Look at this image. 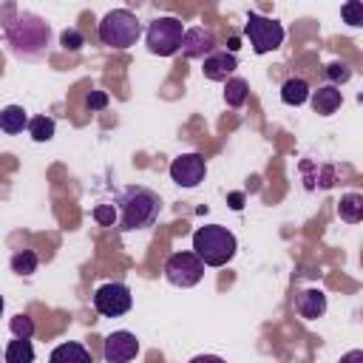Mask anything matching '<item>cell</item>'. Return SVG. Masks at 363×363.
Here are the masks:
<instances>
[{"label":"cell","mask_w":363,"mask_h":363,"mask_svg":"<svg viewBox=\"0 0 363 363\" xmlns=\"http://www.w3.org/2000/svg\"><path fill=\"white\" fill-rule=\"evenodd\" d=\"M238 250L235 235L221 224H204L193 233V252L204 267H224Z\"/></svg>","instance_id":"1"},{"label":"cell","mask_w":363,"mask_h":363,"mask_svg":"<svg viewBox=\"0 0 363 363\" xmlns=\"http://www.w3.org/2000/svg\"><path fill=\"white\" fill-rule=\"evenodd\" d=\"M159 196L147 187H128L119 196V224L122 230H142L150 227L159 216Z\"/></svg>","instance_id":"2"},{"label":"cell","mask_w":363,"mask_h":363,"mask_svg":"<svg viewBox=\"0 0 363 363\" xmlns=\"http://www.w3.org/2000/svg\"><path fill=\"white\" fill-rule=\"evenodd\" d=\"M139 34H142V26L136 14L128 9H113L99 23V40L108 48H130L139 40Z\"/></svg>","instance_id":"3"},{"label":"cell","mask_w":363,"mask_h":363,"mask_svg":"<svg viewBox=\"0 0 363 363\" xmlns=\"http://www.w3.org/2000/svg\"><path fill=\"white\" fill-rule=\"evenodd\" d=\"M182 37H184V26L176 17H156L145 31L150 54H159V57L176 54L182 48Z\"/></svg>","instance_id":"4"},{"label":"cell","mask_w":363,"mask_h":363,"mask_svg":"<svg viewBox=\"0 0 363 363\" xmlns=\"http://www.w3.org/2000/svg\"><path fill=\"white\" fill-rule=\"evenodd\" d=\"M6 31L17 51H40L43 45H48V34H51L48 23H43L31 14H23L17 23H9Z\"/></svg>","instance_id":"5"},{"label":"cell","mask_w":363,"mask_h":363,"mask_svg":"<svg viewBox=\"0 0 363 363\" xmlns=\"http://www.w3.org/2000/svg\"><path fill=\"white\" fill-rule=\"evenodd\" d=\"M244 34L250 37V45H252L255 54H269V51H275L284 43V26L278 20L261 17L255 11H250L247 26H244Z\"/></svg>","instance_id":"6"},{"label":"cell","mask_w":363,"mask_h":363,"mask_svg":"<svg viewBox=\"0 0 363 363\" xmlns=\"http://www.w3.org/2000/svg\"><path fill=\"white\" fill-rule=\"evenodd\" d=\"M204 275V264L199 261L196 252L184 250V252H173L167 261H164V278L173 284V286H196Z\"/></svg>","instance_id":"7"},{"label":"cell","mask_w":363,"mask_h":363,"mask_svg":"<svg viewBox=\"0 0 363 363\" xmlns=\"http://www.w3.org/2000/svg\"><path fill=\"white\" fill-rule=\"evenodd\" d=\"M133 298H130V289L119 281H111V284H102L96 292H94V306L99 315L105 318H119L130 309Z\"/></svg>","instance_id":"8"},{"label":"cell","mask_w":363,"mask_h":363,"mask_svg":"<svg viewBox=\"0 0 363 363\" xmlns=\"http://www.w3.org/2000/svg\"><path fill=\"white\" fill-rule=\"evenodd\" d=\"M207 173V162L201 153H182L170 162V179L182 187H196Z\"/></svg>","instance_id":"9"},{"label":"cell","mask_w":363,"mask_h":363,"mask_svg":"<svg viewBox=\"0 0 363 363\" xmlns=\"http://www.w3.org/2000/svg\"><path fill=\"white\" fill-rule=\"evenodd\" d=\"M102 354H105L108 363H128V360H133L139 354V340H136L133 332L119 329V332H113V335L105 337Z\"/></svg>","instance_id":"10"},{"label":"cell","mask_w":363,"mask_h":363,"mask_svg":"<svg viewBox=\"0 0 363 363\" xmlns=\"http://www.w3.org/2000/svg\"><path fill=\"white\" fill-rule=\"evenodd\" d=\"M182 51H184V57H190V60H199V57L204 60V57H210V54L216 51V37H213V31L204 28V26L187 28L184 37H182Z\"/></svg>","instance_id":"11"},{"label":"cell","mask_w":363,"mask_h":363,"mask_svg":"<svg viewBox=\"0 0 363 363\" xmlns=\"http://www.w3.org/2000/svg\"><path fill=\"white\" fill-rule=\"evenodd\" d=\"M238 68V60H235V54H230V51H213L210 57H204V77L207 79H216V82H224V79H230V74Z\"/></svg>","instance_id":"12"},{"label":"cell","mask_w":363,"mask_h":363,"mask_svg":"<svg viewBox=\"0 0 363 363\" xmlns=\"http://www.w3.org/2000/svg\"><path fill=\"white\" fill-rule=\"evenodd\" d=\"M309 99H312V108H315V113H320V116H329V113H335V111L340 108V102H343V94H340L335 85H323V88H318V91H309Z\"/></svg>","instance_id":"13"},{"label":"cell","mask_w":363,"mask_h":363,"mask_svg":"<svg viewBox=\"0 0 363 363\" xmlns=\"http://www.w3.org/2000/svg\"><path fill=\"white\" fill-rule=\"evenodd\" d=\"M48 363H94V360H91V352H88L82 343L68 340V343H60V346L51 352Z\"/></svg>","instance_id":"14"},{"label":"cell","mask_w":363,"mask_h":363,"mask_svg":"<svg viewBox=\"0 0 363 363\" xmlns=\"http://www.w3.org/2000/svg\"><path fill=\"white\" fill-rule=\"evenodd\" d=\"M298 312H301V318H306V320L320 318V315L326 312V295H323L320 289H306V292L298 298Z\"/></svg>","instance_id":"15"},{"label":"cell","mask_w":363,"mask_h":363,"mask_svg":"<svg viewBox=\"0 0 363 363\" xmlns=\"http://www.w3.org/2000/svg\"><path fill=\"white\" fill-rule=\"evenodd\" d=\"M309 99V82L303 77H289L284 85H281V102L284 105H303Z\"/></svg>","instance_id":"16"},{"label":"cell","mask_w":363,"mask_h":363,"mask_svg":"<svg viewBox=\"0 0 363 363\" xmlns=\"http://www.w3.org/2000/svg\"><path fill=\"white\" fill-rule=\"evenodd\" d=\"M23 128H28V116L20 105H6L0 111V130L6 133H20Z\"/></svg>","instance_id":"17"},{"label":"cell","mask_w":363,"mask_h":363,"mask_svg":"<svg viewBox=\"0 0 363 363\" xmlns=\"http://www.w3.org/2000/svg\"><path fill=\"white\" fill-rule=\"evenodd\" d=\"M337 213H340V218H343V221L357 224V221L363 218V196H360V193H346V196L340 199Z\"/></svg>","instance_id":"18"},{"label":"cell","mask_w":363,"mask_h":363,"mask_svg":"<svg viewBox=\"0 0 363 363\" xmlns=\"http://www.w3.org/2000/svg\"><path fill=\"white\" fill-rule=\"evenodd\" d=\"M247 94H250L247 79H241V77H230V79H227V88H224V102H227L230 108L244 105V102H247Z\"/></svg>","instance_id":"19"},{"label":"cell","mask_w":363,"mask_h":363,"mask_svg":"<svg viewBox=\"0 0 363 363\" xmlns=\"http://www.w3.org/2000/svg\"><path fill=\"white\" fill-rule=\"evenodd\" d=\"M6 363H34V346H31V340L14 337L6 346Z\"/></svg>","instance_id":"20"},{"label":"cell","mask_w":363,"mask_h":363,"mask_svg":"<svg viewBox=\"0 0 363 363\" xmlns=\"http://www.w3.org/2000/svg\"><path fill=\"white\" fill-rule=\"evenodd\" d=\"M54 130H57V125H54L51 116H34V119H28V133H31L34 142H48V139H54Z\"/></svg>","instance_id":"21"},{"label":"cell","mask_w":363,"mask_h":363,"mask_svg":"<svg viewBox=\"0 0 363 363\" xmlns=\"http://www.w3.org/2000/svg\"><path fill=\"white\" fill-rule=\"evenodd\" d=\"M11 272H17V275H31V272H37V255H34L31 250H17V252L11 255Z\"/></svg>","instance_id":"22"},{"label":"cell","mask_w":363,"mask_h":363,"mask_svg":"<svg viewBox=\"0 0 363 363\" xmlns=\"http://www.w3.org/2000/svg\"><path fill=\"white\" fill-rule=\"evenodd\" d=\"M9 329H11L14 337H20V340H31V335H34V320H31L28 315H14L11 323H9Z\"/></svg>","instance_id":"23"},{"label":"cell","mask_w":363,"mask_h":363,"mask_svg":"<svg viewBox=\"0 0 363 363\" xmlns=\"http://www.w3.org/2000/svg\"><path fill=\"white\" fill-rule=\"evenodd\" d=\"M94 218L102 224V227H113L119 221V210L113 204H96L94 207Z\"/></svg>","instance_id":"24"},{"label":"cell","mask_w":363,"mask_h":363,"mask_svg":"<svg viewBox=\"0 0 363 363\" xmlns=\"http://www.w3.org/2000/svg\"><path fill=\"white\" fill-rule=\"evenodd\" d=\"M60 43H62L65 51H79V48L85 45V40H82V34H79L77 28H65V31L60 34Z\"/></svg>","instance_id":"25"},{"label":"cell","mask_w":363,"mask_h":363,"mask_svg":"<svg viewBox=\"0 0 363 363\" xmlns=\"http://www.w3.org/2000/svg\"><path fill=\"white\" fill-rule=\"evenodd\" d=\"M326 77L337 85V82H349V77H352V68L346 65V62H329L326 65Z\"/></svg>","instance_id":"26"},{"label":"cell","mask_w":363,"mask_h":363,"mask_svg":"<svg viewBox=\"0 0 363 363\" xmlns=\"http://www.w3.org/2000/svg\"><path fill=\"white\" fill-rule=\"evenodd\" d=\"M340 14L346 17L349 26H360V23H363V6H360V3H346V6L340 9Z\"/></svg>","instance_id":"27"},{"label":"cell","mask_w":363,"mask_h":363,"mask_svg":"<svg viewBox=\"0 0 363 363\" xmlns=\"http://www.w3.org/2000/svg\"><path fill=\"white\" fill-rule=\"evenodd\" d=\"M85 105H88L91 111H102V108L108 105V94H105V91H91L88 99H85Z\"/></svg>","instance_id":"28"},{"label":"cell","mask_w":363,"mask_h":363,"mask_svg":"<svg viewBox=\"0 0 363 363\" xmlns=\"http://www.w3.org/2000/svg\"><path fill=\"white\" fill-rule=\"evenodd\" d=\"M340 363H363V352L360 349H352V352H346L340 357Z\"/></svg>","instance_id":"29"},{"label":"cell","mask_w":363,"mask_h":363,"mask_svg":"<svg viewBox=\"0 0 363 363\" xmlns=\"http://www.w3.org/2000/svg\"><path fill=\"white\" fill-rule=\"evenodd\" d=\"M190 363H227V360L218 357V354H199V357H193Z\"/></svg>","instance_id":"30"},{"label":"cell","mask_w":363,"mask_h":363,"mask_svg":"<svg viewBox=\"0 0 363 363\" xmlns=\"http://www.w3.org/2000/svg\"><path fill=\"white\" fill-rule=\"evenodd\" d=\"M230 207L233 210H241L244 207V193H230Z\"/></svg>","instance_id":"31"},{"label":"cell","mask_w":363,"mask_h":363,"mask_svg":"<svg viewBox=\"0 0 363 363\" xmlns=\"http://www.w3.org/2000/svg\"><path fill=\"white\" fill-rule=\"evenodd\" d=\"M227 48H230V54H233V51L238 48V37H230V45H227Z\"/></svg>","instance_id":"32"},{"label":"cell","mask_w":363,"mask_h":363,"mask_svg":"<svg viewBox=\"0 0 363 363\" xmlns=\"http://www.w3.org/2000/svg\"><path fill=\"white\" fill-rule=\"evenodd\" d=\"M0 315H3V295H0Z\"/></svg>","instance_id":"33"}]
</instances>
